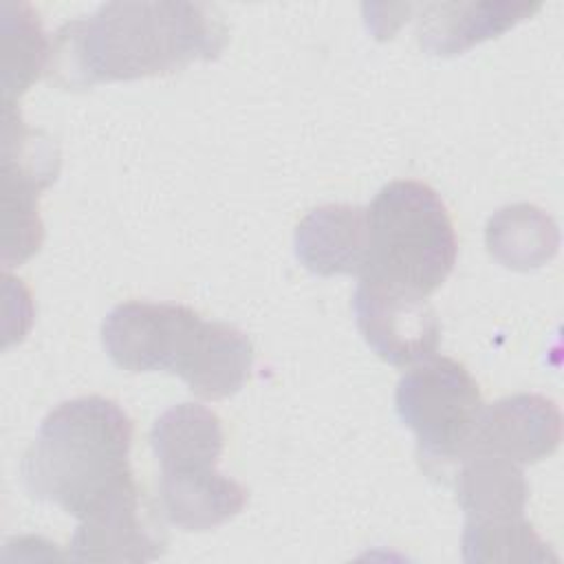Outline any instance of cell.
I'll return each mask as SVG.
<instances>
[{
    "label": "cell",
    "instance_id": "cell-1",
    "mask_svg": "<svg viewBox=\"0 0 564 564\" xmlns=\"http://www.w3.org/2000/svg\"><path fill=\"white\" fill-rule=\"evenodd\" d=\"M227 40V24L212 4L108 2L59 26L46 73L53 84L68 90L154 77L198 59H216Z\"/></svg>",
    "mask_w": 564,
    "mask_h": 564
},
{
    "label": "cell",
    "instance_id": "cell-2",
    "mask_svg": "<svg viewBox=\"0 0 564 564\" xmlns=\"http://www.w3.org/2000/svg\"><path fill=\"white\" fill-rule=\"evenodd\" d=\"M101 341L121 370L172 372L207 401L236 394L253 366V346L242 330L207 322L183 304L123 302L106 315Z\"/></svg>",
    "mask_w": 564,
    "mask_h": 564
},
{
    "label": "cell",
    "instance_id": "cell-3",
    "mask_svg": "<svg viewBox=\"0 0 564 564\" xmlns=\"http://www.w3.org/2000/svg\"><path fill=\"white\" fill-rule=\"evenodd\" d=\"M132 421L112 399L90 394L59 403L40 423L22 458L26 491L84 518L132 482Z\"/></svg>",
    "mask_w": 564,
    "mask_h": 564
},
{
    "label": "cell",
    "instance_id": "cell-4",
    "mask_svg": "<svg viewBox=\"0 0 564 564\" xmlns=\"http://www.w3.org/2000/svg\"><path fill=\"white\" fill-rule=\"evenodd\" d=\"M361 280L427 297L452 273L456 234L441 196L421 181H392L366 207Z\"/></svg>",
    "mask_w": 564,
    "mask_h": 564
},
{
    "label": "cell",
    "instance_id": "cell-5",
    "mask_svg": "<svg viewBox=\"0 0 564 564\" xmlns=\"http://www.w3.org/2000/svg\"><path fill=\"white\" fill-rule=\"evenodd\" d=\"M394 405L401 423L416 434L423 469L443 474L463 458L485 403L463 364L434 355L399 379Z\"/></svg>",
    "mask_w": 564,
    "mask_h": 564
},
{
    "label": "cell",
    "instance_id": "cell-6",
    "mask_svg": "<svg viewBox=\"0 0 564 564\" xmlns=\"http://www.w3.org/2000/svg\"><path fill=\"white\" fill-rule=\"evenodd\" d=\"M352 311L364 341L392 366H414L438 350L441 324L421 295L361 280Z\"/></svg>",
    "mask_w": 564,
    "mask_h": 564
},
{
    "label": "cell",
    "instance_id": "cell-7",
    "mask_svg": "<svg viewBox=\"0 0 564 564\" xmlns=\"http://www.w3.org/2000/svg\"><path fill=\"white\" fill-rule=\"evenodd\" d=\"M165 531L132 480L79 518L70 538L77 562H148L165 551Z\"/></svg>",
    "mask_w": 564,
    "mask_h": 564
},
{
    "label": "cell",
    "instance_id": "cell-8",
    "mask_svg": "<svg viewBox=\"0 0 564 564\" xmlns=\"http://www.w3.org/2000/svg\"><path fill=\"white\" fill-rule=\"evenodd\" d=\"M562 441V412L542 394H513L482 405L474 434L463 454H487L516 465L551 456Z\"/></svg>",
    "mask_w": 564,
    "mask_h": 564
},
{
    "label": "cell",
    "instance_id": "cell-9",
    "mask_svg": "<svg viewBox=\"0 0 564 564\" xmlns=\"http://www.w3.org/2000/svg\"><path fill=\"white\" fill-rule=\"evenodd\" d=\"M538 9V2L505 0L425 4L419 15V44L430 55H460L489 37H498Z\"/></svg>",
    "mask_w": 564,
    "mask_h": 564
},
{
    "label": "cell",
    "instance_id": "cell-10",
    "mask_svg": "<svg viewBox=\"0 0 564 564\" xmlns=\"http://www.w3.org/2000/svg\"><path fill=\"white\" fill-rule=\"evenodd\" d=\"M368 249L366 207L322 205L295 227V256L317 275H361Z\"/></svg>",
    "mask_w": 564,
    "mask_h": 564
},
{
    "label": "cell",
    "instance_id": "cell-11",
    "mask_svg": "<svg viewBox=\"0 0 564 564\" xmlns=\"http://www.w3.org/2000/svg\"><path fill=\"white\" fill-rule=\"evenodd\" d=\"M247 505V489L216 467L161 471L159 511L181 531H209L236 518Z\"/></svg>",
    "mask_w": 564,
    "mask_h": 564
},
{
    "label": "cell",
    "instance_id": "cell-12",
    "mask_svg": "<svg viewBox=\"0 0 564 564\" xmlns=\"http://www.w3.org/2000/svg\"><path fill=\"white\" fill-rule=\"evenodd\" d=\"M150 445L161 471H189L216 467L225 434L216 412L200 403L167 408L150 430Z\"/></svg>",
    "mask_w": 564,
    "mask_h": 564
},
{
    "label": "cell",
    "instance_id": "cell-13",
    "mask_svg": "<svg viewBox=\"0 0 564 564\" xmlns=\"http://www.w3.org/2000/svg\"><path fill=\"white\" fill-rule=\"evenodd\" d=\"M454 487L465 520L524 518L529 485L520 465L507 458L487 454L460 458Z\"/></svg>",
    "mask_w": 564,
    "mask_h": 564
},
{
    "label": "cell",
    "instance_id": "cell-14",
    "mask_svg": "<svg viewBox=\"0 0 564 564\" xmlns=\"http://www.w3.org/2000/svg\"><path fill=\"white\" fill-rule=\"evenodd\" d=\"M487 249L509 269H533L549 262L560 245L555 223L538 207H502L487 223Z\"/></svg>",
    "mask_w": 564,
    "mask_h": 564
},
{
    "label": "cell",
    "instance_id": "cell-15",
    "mask_svg": "<svg viewBox=\"0 0 564 564\" xmlns=\"http://www.w3.org/2000/svg\"><path fill=\"white\" fill-rule=\"evenodd\" d=\"M2 88L4 104H13L48 68L51 42L46 40L35 9L26 2H2Z\"/></svg>",
    "mask_w": 564,
    "mask_h": 564
},
{
    "label": "cell",
    "instance_id": "cell-16",
    "mask_svg": "<svg viewBox=\"0 0 564 564\" xmlns=\"http://www.w3.org/2000/svg\"><path fill=\"white\" fill-rule=\"evenodd\" d=\"M465 562H546L557 560L549 544L524 518L465 520L463 531Z\"/></svg>",
    "mask_w": 564,
    "mask_h": 564
}]
</instances>
